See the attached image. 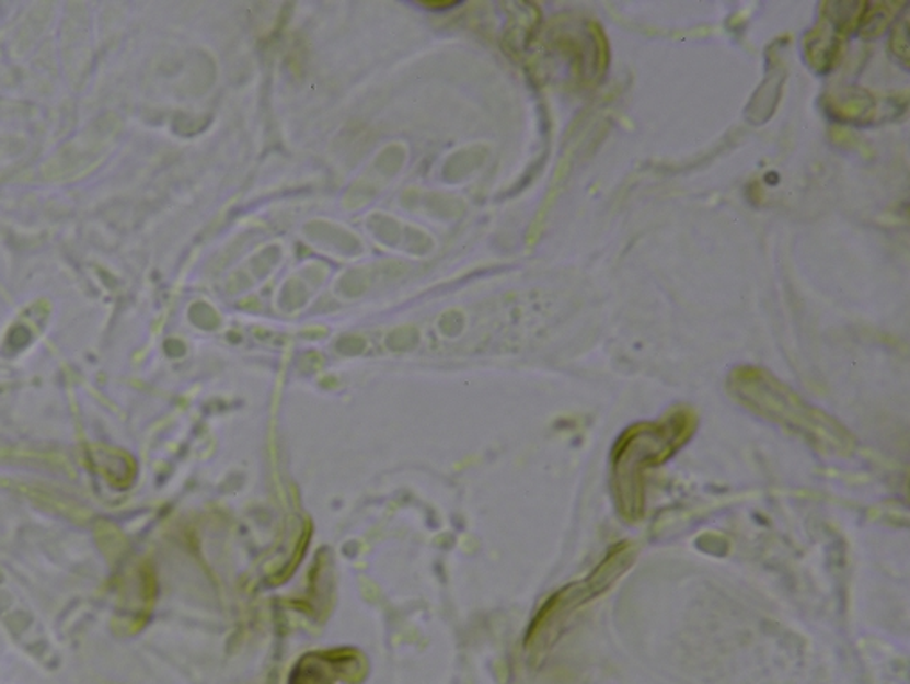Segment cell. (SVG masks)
Wrapping results in <instances>:
<instances>
[{"instance_id": "obj_1", "label": "cell", "mask_w": 910, "mask_h": 684, "mask_svg": "<svg viewBox=\"0 0 910 684\" xmlns=\"http://www.w3.org/2000/svg\"><path fill=\"white\" fill-rule=\"evenodd\" d=\"M696 429V412L678 406L660 420L635 423L619 435L612 451V489L624 520L643 518L648 475L682 451Z\"/></svg>"}, {"instance_id": "obj_2", "label": "cell", "mask_w": 910, "mask_h": 684, "mask_svg": "<svg viewBox=\"0 0 910 684\" xmlns=\"http://www.w3.org/2000/svg\"><path fill=\"white\" fill-rule=\"evenodd\" d=\"M728 391L740 406L798 432L814 445L827 446L828 451H848L852 446V434L838 420L807 403L764 367H736L728 377Z\"/></svg>"}, {"instance_id": "obj_3", "label": "cell", "mask_w": 910, "mask_h": 684, "mask_svg": "<svg viewBox=\"0 0 910 684\" xmlns=\"http://www.w3.org/2000/svg\"><path fill=\"white\" fill-rule=\"evenodd\" d=\"M556 49L569 65L571 76L581 89H592L604 78L610 65L609 39L595 20H567L558 24Z\"/></svg>"}, {"instance_id": "obj_4", "label": "cell", "mask_w": 910, "mask_h": 684, "mask_svg": "<svg viewBox=\"0 0 910 684\" xmlns=\"http://www.w3.org/2000/svg\"><path fill=\"white\" fill-rule=\"evenodd\" d=\"M844 38L846 36L838 27L821 16L804 38V55L808 67L816 73L830 72L841 59Z\"/></svg>"}, {"instance_id": "obj_5", "label": "cell", "mask_w": 910, "mask_h": 684, "mask_svg": "<svg viewBox=\"0 0 910 684\" xmlns=\"http://www.w3.org/2000/svg\"><path fill=\"white\" fill-rule=\"evenodd\" d=\"M827 110L842 123L866 124L875 117L876 104L866 90L841 89L828 95Z\"/></svg>"}, {"instance_id": "obj_6", "label": "cell", "mask_w": 910, "mask_h": 684, "mask_svg": "<svg viewBox=\"0 0 910 684\" xmlns=\"http://www.w3.org/2000/svg\"><path fill=\"white\" fill-rule=\"evenodd\" d=\"M906 5L901 2H866L864 11H862L861 22H859L857 35L866 39L884 35L889 24H892L895 16Z\"/></svg>"}, {"instance_id": "obj_7", "label": "cell", "mask_w": 910, "mask_h": 684, "mask_svg": "<svg viewBox=\"0 0 910 684\" xmlns=\"http://www.w3.org/2000/svg\"><path fill=\"white\" fill-rule=\"evenodd\" d=\"M892 55L900 59L903 67H909V13L906 11L903 19H898L892 25L891 39Z\"/></svg>"}, {"instance_id": "obj_8", "label": "cell", "mask_w": 910, "mask_h": 684, "mask_svg": "<svg viewBox=\"0 0 910 684\" xmlns=\"http://www.w3.org/2000/svg\"><path fill=\"white\" fill-rule=\"evenodd\" d=\"M458 2H423V5L426 8H431V10H449V8H454Z\"/></svg>"}]
</instances>
